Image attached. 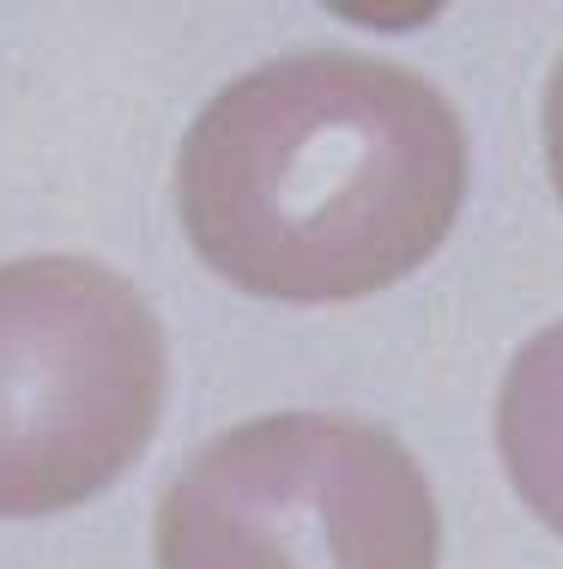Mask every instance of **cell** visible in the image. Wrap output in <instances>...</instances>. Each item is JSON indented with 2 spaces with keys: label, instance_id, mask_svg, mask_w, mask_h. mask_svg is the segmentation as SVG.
I'll return each mask as SVG.
<instances>
[{
  "label": "cell",
  "instance_id": "obj_1",
  "mask_svg": "<svg viewBox=\"0 0 563 569\" xmlns=\"http://www.w3.org/2000/svg\"><path fill=\"white\" fill-rule=\"evenodd\" d=\"M466 200V128L431 79L370 56H291L231 79L177 158V207L219 279L345 303L436 254Z\"/></svg>",
  "mask_w": 563,
  "mask_h": 569
},
{
  "label": "cell",
  "instance_id": "obj_2",
  "mask_svg": "<svg viewBox=\"0 0 563 569\" xmlns=\"http://www.w3.org/2000/svg\"><path fill=\"white\" fill-rule=\"evenodd\" d=\"M442 521L419 460L340 412L224 430L158 503V569H436Z\"/></svg>",
  "mask_w": 563,
  "mask_h": 569
},
{
  "label": "cell",
  "instance_id": "obj_3",
  "mask_svg": "<svg viewBox=\"0 0 563 569\" xmlns=\"http://www.w3.org/2000/svg\"><path fill=\"white\" fill-rule=\"evenodd\" d=\"M164 412V328L98 261L0 267V515L79 509L115 485Z\"/></svg>",
  "mask_w": 563,
  "mask_h": 569
},
{
  "label": "cell",
  "instance_id": "obj_4",
  "mask_svg": "<svg viewBox=\"0 0 563 569\" xmlns=\"http://www.w3.org/2000/svg\"><path fill=\"white\" fill-rule=\"evenodd\" d=\"M497 449L521 503L563 539V321L515 351L497 395Z\"/></svg>",
  "mask_w": 563,
  "mask_h": 569
},
{
  "label": "cell",
  "instance_id": "obj_5",
  "mask_svg": "<svg viewBox=\"0 0 563 569\" xmlns=\"http://www.w3.org/2000/svg\"><path fill=\"white\" fill-rule=\"evenodd\" d=\"M545 158H552V182L563 194V61L552 73V91H545Z\"/></svg>",
  "mask_w": 563,
  "mask_h": 569
}]
</instances>
